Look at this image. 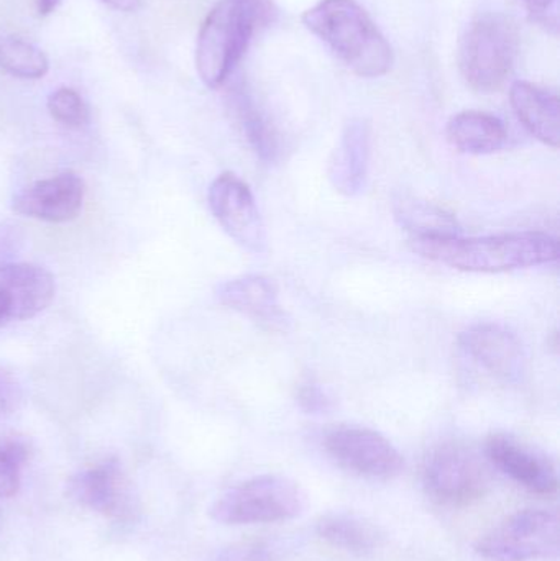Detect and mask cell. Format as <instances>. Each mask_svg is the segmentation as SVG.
I'll return each instance as SVG.
<instances>
[{
  "instance_id": "obj_1",
  "label": "cell",
  "mask_w": 560,
  "mask_h": 561,
  "mask_svg": "<svg viewBox=\"0 0 560 561\" xmlns=\"http://www.w3.org/2000/svg\"><path fill=\"white\" fill-rule=\"evenodd\" d=\"M411 250L423 259L460 272L505 273L549 265L559 259V243L545 232L460 239L411 237Z\"/></svg>"
},
{
  "instance_id": "obj_2",
  "label": "cell",
  "mask_w": 560,
  "mask_h": 561,
  "mask_svg": "<svg viewBox=\"0 0 560 561\" xmlns=\"http://www.w3.org/2000/svg\"><path fill=\"white\" fill-rule=\"evenodd\" d=\"M302 23L361 78H380L393 66V49L367 10L355 0H321Z\"/></svg>"
},
{
  "instance_id": "obj_3",
  "label": "cell",
  "mask_w": 560,
  "mask_h": 561,
  "mask_svg": "<svg viewBox=\"0 0 560 561\" xmlns=\"http://www.w3.org/2000/svg\"><path fill=\"white\" fill-rule=\"evenodd\" d=\"M256 22L255 0H222L201 25L196 68L210 89L226 84L249 48Z\"/></svg>"
},
{
  "instance_id": "obj_4",
  "label": "cell",
  "mask_w": 560,
  "mask_h": 561,
  "mask_svg": "<svg viewBox=\"0 0 560 561\" xmlns=\"http://www.w3.org/2000/svg\"><path fill=\"white\" fill-rule=\"evenodd\" d=\"M518 28L503 13H485L467 26L459 45V69L473 91L492 94L512 75L518 55Z\"/></svg>"
},
{
  "instance_id": "obj_5",
  "label": "cell",
  "mask_w": 560,
  "mask_h": 561,
  "mask_svg": "<svg viewBox=\"0 0 560 561\" xmlns=\"http://www.w3.org/2000/svg\"><path fill=\"white\" fill-rule=\"evenodd\" d=\"M305 506L298 483L279 474H263L230 488L214 501L209 513L226 526H250L295 519Z\"/></svg>"
},
{
  "instance_id": "obj_6",
  "label": "cell",
  "mask_w": 560,
  "mask_h": 561,
  "mask_svg": "<svg viewBox=\"0 0 560 561\" xmlns=\"http://www.w3.org/2000/svg\"><path fill=\"white\" fill-rule=\"evenodd\" d=\"M427 496L447 507H466L485 496L490 474L479 455L460 444L439 445L423 467Z\"/></svg>"
},
{
  "instance_id": "obj_7",
  "label": "cell",
  "mask_w": 560,
  "mask_h": 561,
  "mask_svg": "<svg viewBox=\"0 0 560 561\" xmlns=\"http://www.w3.org/2000/svg\"><path fill=\"white\" fill-rule=\"evenodd\" d=\"M559 517L552 511L526 510L480 537L476 550L492 561H532L559 556Z\"/></svg>"
},
{
  "instance_id": "obj_8",
  "label": "cell",
  "mask_w": 560,
  "mask_h": 561,
  "mask_svg": "<svg viewBox=\"0 0 560 561\" xmlns=\"http://www.w3.org/2000/svg\"><path fill=\"white\" fill-rule=\"evenodd\" d=\"M324 448L339 467L362 478L391 480L404 468L400 451L372 428H332L325 434Z\"/></svg>"
},
{
  "instance_id": "obj_9",
  "label": "cell",
  "mask_w": 560,
  "mask_h": 561,
  "mask_svg": "<svg viewBox=\"0 0 560 561\" xmlns=\"http://www.w3.org/2000/svg\"><path fill=\"white\" fill-rule=\"evenodd\" d=\"M66 491L79 506L107 519L127 523L137 514L130 481L117 458H104L76 471Z\"/></svg>"
},
{
  "instance_id": "obj_10",
  "label": "cell",
  "mask_w": 560,
  "mask_h": 561,
  "mask_svg": "<svg viewBox=\"0 0 560 561\" xmlns=\"http://www.w3.org/2000/svg\"><path fill=\"white\" fill-rule=\"evenodd\" d=\"M210 213L230 239L252 253L266 250V230L250 187L233 173L213 181L207 194Z\"/></svg>"
},
{
  "instance_id": "obj_11",
  "label": "cell",
  "mask_w": 560,
  "mask_h": 561,
  "mask_svg": "<svg viewBox=\"0 0 560 561\" xmlns=\"http://www.w3.org/2000/svg\"><path fill=\"white\" fill-rule=\"evenodd\" d=\"M487 458L506 477L539 496L558 491L559 474L555 461L532 445L508 434L490 435L485 444Z\"/></svg>"
},
{
  "instance_id": "obj_12",
  "label": "cell",
  "mask_w": 560,
  "mask_h": 561,
  "mask_svg": "<svg viewBox=\"0 0 560 561\" xmlns=\"http://www.w3.org/2000/svg\"><path fill=\"white\" fill-rule=\"evenodd\" d=\"M460 348L483 371L503 382H515L525 373L526 356L518 336L500 323H477L462 332Z\"/></svg>"
},
{
  "instance_id": "obj_13",
  "label": "cell",
  "mask_w": 560,
  "mask_h": 561,
  "mask_svg": "<svg viewBox=\"0 0 560 561\" xmlns=\"http://www.w3.org/2000/svg\"><path fill=\"white\" fill-rule=\"evenodd\" d=\"M56 283L52 273L32 263L0 266V327L33 319L52 304Z\"/></svg>"
},
{
  "instance_id": "obj_14",
  "label": "cell",
  "mask_w": 560,
  "mask_h": 561,
  "mask_svg": "<svg viewBox=\"0 0 560 561\" xmlns=\"http://www.w3.org/2000/svg\"><path fill=\"white\" fill-rule=\"evenodd\" d=\"M84 194V181L68 171L30 184L13 197L12 207L20 216L42 222H71L81 214Z\"/></svg>"
},
{
  "instance_id": "obj_15",
  "label": "cell",
  "mask_w": 560,
  "mask_h": 561,
  "mask_svg": "<svg viewBox=\"0 0 560 561\" xmlns=\"http://www.w3.org/2000/svg\"><path fill=\"white\" fill-rule=\"evenodd\" d=\"M220 304L255 320L270 330L286 329L285 312L278 302L275 280L262 275H247L226 280L216 289Z\"/></svg>"
},
{
  "instance_id": "obj_16",
  "label": "cell",
  "mask_w": 560,
  "mask_h": 561,
  "mask_svg": "<svg viewBox=\"0 0 560 561\" xmlns=\"http://www.w3.org/2000/svg\"><path fill=\"white\" fill-rule=\"evenodd\" d=\"M370 168V128L365 121H352L328 168L335 191L355 197L364 191Z\"/></svg>"
},
{
  "instance_id": "obj_17",
  "label": "cell",
  "mask_w": 560,
  "mask_h": 561,
  "mask_svg": "<svg viewBox=\"0 0 560 561\" xmlns=\"http://www.w3.org/2000/svg\"><path fill=\"white\" fill-rule=\"evenodd\" d=\"M513 111L526 130L551 148H559L560 104L558 94L528 81L513 82L510 89Z\"/></svg>"
},
{
  "instance_id": "obj_18",
  "label": "cell",
  "mask_w": 560,
  "mask_h": 561,
  "mask_svg": "<svg viewBox=\"0 0 560 561\" xmlns=\"http://www.w3.org/2000/svg\"><path fill=\"white\" fill-rule=\"evenodd\" d=\"M446 131L450 145L469 154L495 153L508 140L505 124L495 115L480 111H466L454 115Z\"/></svg>"
},
{
  "instance_id": "obj_19",
  "label": "cell",
  "mask_w": 560,
  "mask_h": 561,
  "mask_svg": "<svg viewBox=\"0 0 560 561\" xmlns=\"http://www.w3.org/2000/svg\"><path fill=\"white\" fill-rule=\"evenodd\" d=\"M230 105L256 157L265 163L275 161L279 153L278 134L272 122L263 114L262 108L256 105L253 95L239 85L230 94Z\"/></svg>"
},
{
  "instance_id": "obj_20",
  "label": "cell",
  "mask_w": 560,
  "mask_h": 561,
  "mask_svg": "<svg viewBox=\"0 0 560 561\" xmlns=\"http://www.w3.org/2000/svg\"><path fill=\"white\" fill-rule=\"evenodd\" d=\"M316 533L329 546L352 556H368L377 550L380 534L361 517L345 513H329L316 523Z\"/></svg>"
},
{
  "instance_id": "obj_21",
  "label": "cell",
  "mask_w": 560,
  "mask_h": 561,
  "mask_svg": "<svg viewBox=\"0 0 560 561\" xmlns=\"http://www.w3.org/2000/svg\"><path fill=\"white\" fill-rule=\"evenodd\" d=\"M395 217L411 237H456V219L443 207L414 197H400L395 203Z\"/></svg>"
},
{
  "instance_id": "obj_22",
  "label": "cell",
  "mask_w": 560,
  "mask_h": 561,
  "mask_svg": "<svg viewBox=\"0 0 560 561\" xmlns=\"http://www.w3.org/2000/svg\"><path fill=\"white\" fill-rule=\"evenodd\" d=\"M0 69L19 79H42L49 69L48 58L33 43L19 36H0Z\"/></svg>"
},
{
  "instance_id": "obj_23",
  "label": "cell",
  "mask_w": 560,
  "mask_h": 561,
  "mask_svg": "<svg viewBox=\"0 0 560 561\" xmlns=\"http://www.w3.org/2000/svg\"><path fill=\"white\" fill-rule=\"evenodd\" d=\"M28 457L30 447L23 438L0 437V500L19 493Z\"/></svg>"
},
{
  "instance_id": "obj_24",
  "label": "cell",
  "mask_w": 560,
  "mask_h": 561,
  "mask_svg": "<svg viewBox=\"0 0 560 561\" xmlns=\"http://www.w3.org/2000/svg\"><path fill=\"white\" fill-rule=\"evenodd\" d=\"M46 105H48L49 115L65 127L81 128L89 122L88 104L75 89H56L49 94Z\"/></svg>"
},
{
  "instance_id": "obj_25",
  "label": "cell",
  "mask_w": 560,
  "mask_h": 561,
  "mask_svg": "<svg viewBox=\"0 0 560 561\" xmlns=\"http://www.w3.org/2000/svg\"><path fill=\"white\" fill-rule=\"evenodd\" d=\"M296 402L306 414H325L331 411L332 401L328 392L316 385L311 379H306L296 389Z\"/></svg>"
},
{
  "instance_id": "obj_26",
  "label": "cell",
  "mask_w": 560,
  "mask_h": 561,
  "mask_svg": "<svg viewBox=\"0 0 560 561\" xmlns=\"http://www.w3.org/2000/svg\"><path fill=\"white\" fill-rule=\"evenodd\" d=\"M25 236L19 226L12 222H0V266L9 265L22 252Z\"/></svg>"
},
{
  "instance_id": "obj_27",
  "label": "cell",
  "mask_w": 560,
  "mask_h": 561,
  "mask_svg": "<svg viewBox=\"0 0 560 561\" xmlns=\"http://www.w3.org/2000/svg\"><path fill=\"white\" fill-rule=\"evenodd\" d=\"M216 561H275V552L265 543H242L222 550Z\"/></svg>"
},
{
  "instance_id": "obj_28",
  "label": "cell",
  "mask_w": 560,
  "mask_h": 561,
  "mask_svg": "<svg viewBox=\"0 0 560 561\" xmlns=\"http://www.w3.org/2000/svg\"><path fill=\"white\" fill-rule=\"evenodd\" d=\"M536 22L556 32L559 26V0H525Z\"/></svg>"
},
{
  "instance_id": "obj_29",
  "label": "cell",
  "mask_w": 560,
  "mask_h": 561,
  "mask_svg": "<svg viewBox=\"0 0 560 561\" xmlns=\"http://www.w3.org/2000/svg\"><path fill=\"white\" fill-rule=\"evenodd\" d=\"M13 408V394L10 392L9 386L0 379V417L9 414Z\"/></svg>"
},
{
  "instance_id": "obj_30",
  "label": "cell",
  "mask_w": 560,
  "mask_h": 561,
  "mask_svg": "<svg viewBox=\"0 0 560 561\" xmlns=\"http://www.w3.org/2000/svg\"><path fill=\"white\" fill-rule=\"evenodd\" d=\"M102 2L121 12H135L141 5V0H102Z\"/></svg>"
},
{
  "instance_id": "obj_31",
  "label": "cell",
  "mask_w": 560,
  "mask_h": 561,
  "mask_svg": "<svg viewBox=\"0 0 560 561\" xmlns=\"http://www.w3.org/2000/svg\"><path fill=\"white\" fill-rule=\"evenodd\" d=\"M61 0H36V12L39 16L52 15Z\"/></svg>"
}]
</instances>
